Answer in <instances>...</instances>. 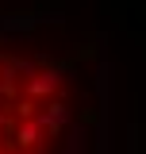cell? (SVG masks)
<instances>
[{
	"label": "cell",
	"mask_w": 146,
	"mask_h": 154,
	"mask_svg": "<svg viewBox=\"0 0 146 154\" xmlns=\"http://www.w3.org/2000/svg\"><path fill=\"white\" fill-rule=\"evenodd\" d=\"M58 89H62V73H58V69H42V73L27 77V100H31V104L42 100V96H54Z\"/></svg>",
	"instance_id": "obj_1"
},
{
	"label": "cell",
	"mask_w": 146,
	"mask_h": 154,
	"mask_svg": "<svg viewBox=\"0 0 146 154\" xmlns=\"http://www.w3.org/2000/svg\"><path fill=\"white\" fill-rule=\"evenodd\" d=\"M35 119H38V127H42V135H54V131H62V127L69 123V108H65L62 100H54V104H46V112H38Z\"/></svg>",
	"instance_id": "obj_2"
},
{
	"label": "cell",
	"mask_w": 146,
	"mask_h": 154,
	"mask_svg": "<svg viewBox=\"0 0 146 154\" xmlns=\"http://www.w3.org/2000/svg\"><path fill=\"white\" fill-rule=\"evenodd\" d=\"M12 143H16L19 150H35L38 143H42V127H38L35 116H31V119H23L16 131H12Z\"/></svg>",
	"instance_id": "obj_3"
},
{
	"label": "cell",
	"mask_w": 146,
	"mask_h": 154,
	"mask_svg": "<svg viewBox=\"0 0 146 154\" xmlns=\"http://www.w3.org/2000/svg\"><path fill=\"white\" fill-rule=\"evenodd\" d=\"M0 81H4V66H0Z\"/></svg>",
	"instance_id": "obj_4"
}]
</instances>
